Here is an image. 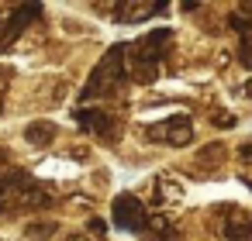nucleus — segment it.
Returning a JSON list of instances; mask_svg holds the SVG:
<instances>
[{
	"label": "nucleus",
	"mask_w": 252,
	"mask_h": 241,
	"mask_svg": "<svg viewBox=\"0 0 252 241\" xmlns=\"http://www.w3.org/2000/svg\"><path fill=\"white\" fill-rule=\"evenodd\" d=\"M145 138H149V141H156V145L169 141V145L183 148V145H190V138H193V128H190V117L176 114V117H169V121L149 124V128H145Z\"/></svg>",
	"instance_id": "39448f33"
},
{
	"label": "nucleus",
	"mask_w": 252,
	"mask_h": 241,
	"mask_svg": "<svg viewBox=\"0 0 252 241\" xmlns=\"http://www.w3.org/2000/svg\"><path fill=\"white\" fill-rule=\"evenodd\" d=\"M245 97H252V80H249V83H245Z\"/></svg>",
	"instance_id": "f3484780"
},
{
	"label": "nucleus",
	"mask_w": 252,
	"mask_h": 241,
	"mask_svg": "<svg viewBox=\"0 0 252 241\" xmlns=\"http://www.w3.org/2000/svg\"><path fill=\"white\" fill-rule=\"evenodd\" d=\"M197 162H200V169H214L218 162H224V145H221V141L204 145V148L197 152Z\"/></svg>",
	"instance_id": "9b49d317"
},
{
	"label": "nucleus",
	"mask_w": 252,
	"mask_h": 241,
	"mask_svg": "<svg viewBox=\"0 0 252 241\" xmlns=\"http://www.w3.org/2000/svg\"><path fill=\"white\" fill-rule=\"evenodd\" d=\"M52 138H56V124H52V121H32V124L25 128V141L35 145V148L52 145Z\"/></svg>",
	"instance_id": "6e6552de"
},
{
	"label": "nucleus",
	"mask_w": 252,
	"mask_h": 241,
	"mask_svg": "<svg viewBox=\"0 0 252 241\" xmlns=\"http://www.w3.org/2000/svg\"><path fill=\"white\" fill-rule=\"evenodd\" d=\"M56 231H59L56 220H38V224H28V227H25V238H38V241H45V238H52Z\"/></svg>",
	"instance_id": "ddd939ff"
},
{
	"label": "nucleus",
	"mask_w": 252,
	"mask_h": 241,
	"mask_svg": "<svg viewBox=\"0 0 252 241\" xmlns=\"http://www.w3.org/2000/svg\"><path fill=\"white\" fill-rule=\"evenodd\" d=\"M111 224L121 227V231H145L149 227L145 203L135 193H118L114 203H111Z\"/></svg>",
	"instance_id": "7ed1b4c3"
},
{
	"label": "nucleus",
	"mask_w": 252,
	"mask_h": 241,
	"mask_svg": "<svg viewBox=\"0 0 252 241\" xmlns=\"http://www.w3.org/2000/svg\"><path fill=\"white\" fill-rule=\"evenodd\" d=\"M224 238H228V241H249V238H252V217H242V214L235 210V217L224 220Z\"/></svg>",
	"instance_id": "1a4fd4ad"
},
{
	"label": "nucleus",
	"mask_w": 252,
	"mask_h": 241,
	"mask_svg": "<svg viewBox=\"0 0 252 241\" xmlns=\"http://www.w3.org/2000/svg\"><path fill=\"white\" fill-rule=\"evenodd\" d=\"M35 18H42V4H18L7 18H0V52L11 49Z\"/></svg>",
	"instance_id": "20e7f679"
},
{
	"label": "nucleus",
	"mask_w": 252,
	"mask_h": 241,
	"mask_svg": "<svg viewBox=\"0 0 252 241\" xmlns=\"http://www.w3.org/2000/svg\"><path fill=\"white\" fill-rule=\"evenodd\" d=\"M73 117H76V124H80L87 134H100L104 141H114V134H111V131H114L118 124H114V117H111L107 110H100V107H87V110H83V107H76V110H73Z\"/></svg>",
	"instance_id": "423d86ee"
},
{
	"label": "nucleus",
	"mask_w": 252,
	"mask_h": 241,
	"mask_svg": "<svg viewBox=\"0 0 252 241\" xmlns=\"http://www.w3.org/2000/svg\"><path fill=\"white\" fill-rule=\"evenodd\" d=\"M242 62H245V66L252 62V31L242 35Z\"/></svg>",
	"instance_id": "4468645a"
},
{
	"label": "nucleus",
	"mask_w": 252,
	"mask_h": 241,
	"mask_svg": "<svg viewBox=\"0 0 252 241\" xmlns=\"http://www.w3.org/2000/svg\"><path fill=\"white\" fill-rule=\"evenodd\" d=\"M166 7H169L166 0H159V4H118L114 7V21H121V25H142V21H149L152 14H159Z\"/></svg>",
	"instance_id": "0eeeda50"
},
{
	"label": "nucleus",
	"mask_w": 252,
	"mask_h": 241,
	"mask_svg": "<svg viewBox=\"0 0 252 241\" xmlns=\"http://www.w3.org/2000/svg\"><path fill=\"white\" fill-rule=\"evenodd\" d=\"M228 25H231L238 35H249V31H252V4H242V7L228 18Z\"/></svg>",
	"instance_id": "f8f14e48"
},
{
	"label": "nucleus",
	"mask_w": 252,
	"mask_h": 241,
	"mask_svg": "<svg viewBox=\"0 0 252 241\" xmlns=\"http://www.w3.org/2000/svg\"><path fill=\"white\" fill-rule=\"evenodd\" d=\"M242 159H252V145H242Z\"/></svg>",
	"instance_id": "dca6fc26"
},
{
	"label": "nucleus",
	"mask_w": 252,
	"mask_h": 241,
	"mask_svg": "<svg viewBox=\"0 0 252 241\" xmlns=\"http://www.w3.org/2000/svg\"><path fill=\"white\" fill-rule=\"evenodd\" d=\"M173 45V31L169 28H152L149 35H142L135 42V83H156V73H159V62L166 59Z\"/></svg>",
	"instance_id": "f03ea898"
},
{
	"label": "nucleus",
	"mask_w": 252,
	"mask_h": 241,
	"mask_svg": "<svg viewBox=\"0 0 252 241\" xmlns=\"http://www.w3.org/2000/svg\"><path fill=\"white\" fill-rule=\"evenodd\" d=\"M90 231H94V234H104V231H107V220L94 217V220H90Z\"/></svg>",
	"instance_id": "2eb2a0df"
},
{
	"label": "nucleus",
	"mask_w": 252,
	"mask_h": 241,
	"mask_svg": "<svg viewBox=\"0 0 252 241\" xmlns=\"http://www.w3.org/2000/svg\"><path fill=\"white\" fill-rule=\"evenodd\" d=\"M125 73H128V45H125V42H118V45H111V49L100 55V62L94 66V73H90V80H87V86H83L80 100L87 104V100H94V97L111 93L114 86H121V83H125Z\"/></svg>",
	"instance_id": "f257e3e1"
},
{
	"label": "nucleus",
	"mask_w": 252,
	"mask_h": 241,
	"mask_svg": "<svg viewBox=\"0 0 252 241\" xmlns=\"http://www.w3.org/2000/svg\"><path fill=\"white\" fill-rule=\"evenodd\" d=\"M21 207L45 210V207H52V193H45V186L32 179V183H28V189H25V200H21Z\"/></svg>",
	"instance_id": "9d476101"
}]
</instances>
